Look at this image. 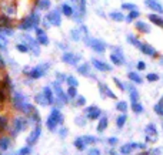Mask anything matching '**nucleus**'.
Instances as JSON below:
<instances>
[{
  "instance_id": "obj_1",
  "label": "nucleus",
  "mask_w": 163,
  "mask_h": 155,
  "mask_svg": "<svg viewBox=\"0 0 163 155\" xmlns=\"http://www.w3.org/2000/svg\"><path fill=\"white\" fill-rule=\"evenodd\" d=\"M39 23H40V17H39V14H37L36 11H32V13L20 23L19 29L27 32V30H30V29H37V27H39Z\"/></svg>"
},
{
  "instance_id": "obj_2",
  "label": "nucleus",
  "mask_w": 163,
  "mask_h": 155,
  "mask_svg": "<svg viewBox=\"0 0 163 155\" xmlns=\"http://www.w3.org/2000/svg\"><path fill=\"white\" fill-rule=\"evenodd\" d=\"M59 124H63V114L60 113V110L53 108L52 113H50V115L47 117L46 125H47V128H49L50 131H55V128H56Z\"/></svg>"
},
{
  "instance_id": "obj_3",
  "label": "nucleus",
  "mask_w": 163,
  "mask_h": 155,
  "mask_svg": "<svg viewBox=\"0 0 163 155\" xmlns=\"http://www.w3.org/2000/svg\"><path fill=\"white\" fill-rule=\"evenodd\" d=\"M26 127H27V120H26V118H22V117H19V118H16V120L13 121V127H12L10 134H12L13 137H16V135H19L20 131L26 130Z\"/></svg>"
},
{
  "instance_id": "obj_4",
  "label": "nucleus",
  "mask_w": 163,
  "mask_h": 155,
  "mask_svg": "<svg viewBox=\"0 0 163 155\" xmlns=\"http://www.w3.org/2000/svg\"><path fill=\"white\" fill-rule=\"evenodd\" d=\"M22 39H23V43L29 46V49L33 51V54H34V56H39V54H40V49H39V41L36 40V39H33V37L27 36V34H26V36H23Z\"/></svg>"
},
{
  "instance_id": "obj_5",
  "label": "nucleus",
  "mask_w": 163,
  "mask_h": 155,
  "mask_svg": "<svg viewBox=\"0 0 163 155\" xmlns=\"http://www.w3.org/2000/svg\"><path fill=\"white\" fill-rule=\"evenodd\" d=\"M86 43H87L96 53H105V51H106V44L102 40H99V39H90V40L86 39Z\"/></svg>"
},
{
  "instance_id": "obj_6",
  "label": "nucleus",
  "mask_w": 163,
  "mask_h": 155,
  "mask_svg": "<svg viewBox=\"0 0 163 155\" xmlns=\"http://www.w3.org/2000/svg\"><path fill=\"white\" fill-rule=\"evenodd\" d=\"M47 22H49L50 24L53 26H60L62 24V19H60V11H59V9H53V10H50L49 13H47Z\"/></svg>"
},
{
  "instance_id": "obj_7",
  "label": "nucleus",
  "mask_w": 163,
  "mask_h": 155,
  "mask_svg": "<svg viewBox=\"0 0 163 155\" xmlns=\"http://www.w3.org/2000/svg\"><path fill=\"white\" fill-rule=\"evenodd\" d=\"M49 68V64H43V65H37V67H34V68H32L30 71H29V75L32 77V78H34V80H37V78H40V77H43L44 75V73H46V70Z\"/></svg>"
},
{
  "instance_id": "obj_8",
  "label": "nucleus",
  "mask_w": 163,
  "mask_h": 155,
  "mask_svg": "<svg viewBox=\"0 0 163 155\" xmlns=\"http://www.w3.org/2000/svg\"><path fill=\"white\" fill-rule=\"evenodd\" d=\"M53 88H55V91H56L57 100L60 101V104H66V103L69 101V97H67V94H66L65 91L62 90L60 83H53Z\"/></svg>"
},
{
  "instance_id": "obj_9",
  "label": "nucleus",
  "mask_w": 163,
  "mask_h": 155,
  "mask_svg": "<svg viewBox=\"0 0 163 155\" xmlns=\"http://www.w3.org/2000/svg\"><path fill=\"white\" fill-rule=\"evenodd\" d=\"M40 134H41V128H40V125L37 124V127L34 128V130L30 132V135L27 137V145H34L36 142H37V139H39V137H40Z\"/></svg>"
},
{
  "instance_id": "obj_10",
  "label": "nucleus",
  "mask_w": 163,
  "mask_h": 155,
  "mask_svg": "<svg viewBox=\"0 0 163 155\" xmlns=\"http://www.w3.org/2000/svg\"><path fill=\"white\" fill-rule=\"evenodd\" d=\"M62 60L65 61L66 64H77V61H80V56H76V54H73V53H70V51H67V53H65L63 56H62Z\"/></svg>"
},
{
  "instance_id": "obj_11",
  "label": "nucleus",
  "mask_w": 163,
  "mask_h": 155,
  "mask_svg": "<svg viewBox=\"0 0 163 155\" xmlns=\"http://www.w3.org/2000/svg\"><path fill=\"white\" fill-rule=\"evenodd\" d=\"M92 64L95 68H98L99 71H112V65H109L105 61H100L98 58H92Z\"/></svg>"
},
{
  "instance_id": "obj_12",
  "label": "nucleus",
  "mask_w": 163,
  "mask_h": 155,
  "mask_svg": "<svg viewBox=\"0 0 163 155\" xmlns=\"http://www.w3.org/2000/svg\"><path fill=\"white\" fill-rule=\"evenodd\" d=\"M102 117V111H100V108H98L96 105H92L87 108V120H98Z\"/></svg>"
},
{
  "instance_id": "obj_13",
  "label": "nucleus",
  "mask_w": 163,
  "mask_h": 155,
  "mask_svg": "<svg viewBox=\"0 0 163 155\" xmlns=\"http://www.w3.org/2000/svg\"><path fill=\"white\" fill-rule=\"evenodd\" d=\"M146 132H147V137H146L147 142H155L156 138H157V132H156V127L153 124H149V125H147Z\"/></svg>"
},
{
  "instance_id": "obj_14",
  "label": "nucleus",
  "mask_w": 163,
  "mask_h": 155,
  "mask_svg": "<svg viewBox=\"0 0 163 155\" xmlns=\"http://www.w3.org/2000/svg\"><path fill=\"white\" fill-rule=\"evenodd\" d=\"M145 4L147 7H150L152 10H155L156 13H162L163 14V6L157 0H145Z\"/></svg>"
},
{
  "instance_id": "obj_15",
  "label": "nucleus",
  "mask_w": 163,
  "mask_h": 155,
  "mask_svg": "<svg viewBox=\"0 0 163 155\" xmlns=\"http://www.w3.org/2000/svg\"><path fill=\"white\" fill-rule=\"evenodd\" d=\"M36 36H37L36 40L39 41V44H43V46H47V44H49V39H47V36H46L44 32H43L41 29H39V27L36 29Z\"/></svg>"
},
{
  "instance_id": "obj_16",
  "label": "nucleus",
  "mask_w": 163,
  "mask_h": 155,
  "mask_svg": "<svg viewBox=\"0 0 163 155\" xmlns=\"http://www.w3.org/2000/svg\"><path fill=\"white\" fill-rule=\"evenodd\" d=\"M140 50H142V53L146 54V56H152V57H156V56H157V51H156L150 44H146V43L140 46Z\"/></svg>"
},
{
  "instance_id": "obj_17",
  "label": "nucleus",
  "mask_w": 163,
  "mask_h": 155,
  "mask_svg": "<svg viewBox=\"0 0 163 155\" xmlns=\"http://www.w3.org/2000/svg\"><path fill=\"white\" fill-rule=\"evenodd\" d=\"M99 88H100V93H102V97L105 98V94H107V97L113 98V100H116V95H114V93L107 85H103L102 83H99Z\"/></svg>"
},
{
  "instance_id": "obj_18",
  "label": "nucleus",
  "mask_w": 163,
  "mask_h": 155,
  "mask_svg": "<svg viewBox=\"0 0 163 155\" xmlns=\"http://www.w3.org/2000/svg\"><path fill=\"white\" fill-rule=\"evenodd\" d=\"M43 94H44V97L47 98V103L49 104H53L55 103V95H53V91L50 87H43V91H41Z\"/></svg>"
},
{
  "instance_id": "obj_19",
  "label": "nucleus",
  "mask_w": 163,
  "mask_h": 155,
  "mask_svg": "<svg viewBox=\"0 0 163 155\" xmlns=\"http://www.w3.org/2000/svg\"><path fill=\"white\" fill-rule=\"evenodd\" d=\"M107 124H109V120H107V117H100V120H99V124H98V132H103V131L107 128Z\"/></svg>"
},
{
  "instance_id": "obj_20",
  "label": "nucleus",
  "mask_w": 163,
  "mask_h": 155,
  "mask_svg": "<svg viewBox=\"0 0 163 155\" xmlns=\"http://www.w3.org/2000/svg\"><path fill=\"white\" fill-rule=\"evenodd\" d=\"M136 29H138V32L145 33V34H149V33H150V27H149L146 23H143V22H136Z\"/></svg>"
},
{
  "instance_id": "obj_21",
  "label": "nucleus",
  "mask_w": 163,
  "mask_h": 155,
  "mask_svg": "<svg viewBox=\"0 0 163 155\" xmlns=\"http://www.w3.org/2000/svg\"><path fill=\"white\" fill-rule=\"evenodd\" d=\"M149 20L152 22V23H155L156 26H159V27H163V19L160 16H157V14H149Z\"/></svg>"
},
{
  "instance_id": "obj_22",
  "label": "nucleus",
  "mask_w": 163,
  "mask_h": 155,
  "mask_svg": "<svg viewBox=\"0 0 163 155\" xmlns=\"http://www.w3.org/2000/svg\"><path fill=\"white\" fill-rule=\"evenodd\" d=\"M127 77H129V80H130V81L136 83V84H142V83H143L142 77H140L138 73H135V71H130V73H127Z\"/></svg>"
},
{
  "instance_id": "obj_23",
  "label": "nucleus",
  "mask_w": 163,
  "mask_h": 155,
  "mask_svg": "<svg viewBox=\"0 0 163 155\" xmlns=\"http://www.w3.org/2000/svg\"><path fill=\"white\" fill-rule=\"evenodd\" d=\"M126 121H127V115H126V113H122V114L116 118V125H117V128H123V125H124Z\"/></svg>"
},
{
  "instance_id": "obj_24",
  "label": "nucleus",
  "mask_w": 163,
  "mask_h": 155,
  "mask_svg": "<svg viewBox=\"0 0 163 155\" xmlns=\"http://www.w3.org/2000/svg\"><path fill=\"white\" fill-rule=\"evenodd\" d=\"M77 71L82 74V75H84V77H90V68L87 64H82L77 67Z\"/></svg>"
},
{
  "instance_id": "obj_25",
  "label": "nucleus",
  "mask_w": 163,
  "mask_h": 155,
  "mask_svg": "<svg viewBox=\"0 0 163 155\" xmlns=\"http://www.w3.org/2000/svg\"><path fill=\"white\" fill-rule=\"evenodd\" d=\"M9 147H10V138L9 137H1L0 138V149L6 151Z\"/></svg>"
},
{
  "instance_id": "obj_26",
  "label": "nucleus",
  "mask_w": 163,
  "mask_h": 155,
  "mask_svg": "<svg viewBox=\"0 0 163 155\" xmlns=\"http://www.w3.org/2000/svg\"><path fill=\"white\" fill-rule=\"evenodd\" d=\"M129 93H130V101H132V103H138V100H139V93H138V90H136L135 87L129 85Z\"/></svg>"
},
{
  "instance_id": "obj_27",
  "label": "nucleus",
  "mask_w": 163,
  "mask_h": 155,
  "mask_svg": "<svg viewBox=\"0 0 163 155\" xmlns=\"http://www.w3.org/2000/svg\"><path fill=\"white\" fill-rule=\"evenodd\" d=\"M62 11H63V14H65V16L72 17V14H73V7H72L70 4L65 3V4L62 6Z\"/></svg>"
},
{
  "instance_id": "obj_28",
  "label": "nucleus",
  "mask_w": 163,
  "mask_h": 155,
  "mask_svg": "<svg viewBox=\"0 0 163 155\" xmlns=\"http://www.w3.org/2000/svg\"><path fill=\"white\" fill-rule=\"evenodd\" d=\"M34 100H36V103L39 104V105H47L49 103H47V98L44 97V94L41 93V94H37L36 97H34Z\"/></svg>"
},
{
  "instance_id": "obj_29",
  "label": "nucleus",
  "mask_w": 163,
  "mask_h": 155,
  "mask_svg": "<svg viewBox=\"0 0 163 155\" xmlns=\"http://www.w3.org/2000/svg\"><path fill=\"white\" fill-rule=\"evenodd\" d=\"M73 144H74V147L77 148L79 151H83V149L86 148V144H84V141H83V138H82V137H77V138L74 139Z\"/></svg>"
},
{
  "instance_id": "obj_30",
  "label": "nucleus",
  "mask_w": 163,
  "mask_h": 155,
  "mask_svg": "<svg viewBox=\"0 0 163 155\" xmlns=\"http://www.w3.org/2000/svg\"><path fill=\"white\" fill-rule=\"evenodd\" d=\"M110 19L114 20V22H123L126 17L123 16L120 11H112V13H110Z\"/></svg>"
},
{
  "instance_id": "obj_31",
  "label": "nucleus",
  "mask_w": 163,
  "mask_h": 155,
  "mask_svg": "<svg viewBox=\"0 0 163 155\" xmlns=\"http://www.w3.org/2000/svg\"><path fill=\"white\" fill-rule=\"evenodd\" d=\"M49 7H50V0H39V3H37L39 10H47Z\"/></svg>"
},
{
  "instance_id": "obj_32",
  "label": "nucleus",
  "mask_w": 163,
  "mask_h": 155,
  "mask_svg": "<svg viewBox=\"0 0 163 155\" xmlns=\"http://www.w3.org/2000/svg\"><path fill=\"white\" fill-rule=\"evenodd\" d=\"M139 16H140V13H139V10H136V9H135V10H130V13L127 14V17H126L124 20H127V23H129V22H132V20H135V19H138Z\"/></svg>"
},
{
  "instance_id": "obj_33",
  "label": "nucleus",
  "mask_w": 163,
  "mask_h": 155,
  "mask_svg": "<svg viewBox=\"0 0 163 155\" xmlns=\"http://www.w3.org/2000/svg\"><path fill=\"white\" fill-rule=\"evenodd\" d=\"M12 20L9 19L6 14H0V27H6V26H10Z\"/></svg>"
},
{
  "instance_id": "obj_34",
  "label": "nucleus",
  "mask_w": 163,
  "mask_h": 155,
  "mask_svg": "<svg viewBox=\"0 0 163 155\" xmlns=\"http://www.w3.org/2000/svg\"><path fill=\"white\" fill-rule=\"evenodd\" d=\"M116 110H119L120 113H127V103L126 101H119L116 104Z\"/></svg>"
},
{
  "instance_id": "obj_35",
  "label": "nucleus",
  "mask_w": 163,
  "mask_h": 155,
  "mask_svg": "<svg viewBox=\"0 0 163 155\" xmlns=\"http://www.w3.org/2000/svg\"><path fill=\"white\" fill-rule=\"evenodd\" d=\"M110 60H112V61H113V64H116V65H123V64H124V60H122V58L119 57L117 54H114V53L110 56Z\"/></svg>"
},
{
  "instance_id": "obj_36",
  "label": "nucleus",
  "mask_w": 163,
  "mask_h": 155,
  "mask_svg": "<svg viewBox=\"0 0 163 155\" xmlns=\"http://www.w3.org/2000/svg\"><path fill=\"white\" fill-rule=\"evenodd\" d=\"M66 83L69 84V87H77V85H79V81L74 78L73 75H69V77H66Z\"/></svg>"
},
{
  "instance_id": "obj_37",
  "label": "nucleus",
  "mask_w": 163,
  "mask_h": 155,
  "mask_svg": "<svg viewBox=\"0 0 163 155\" xmlns=\"http://www.w3.org/2000/svg\"><path fill=\"white\" fill-rule=\"evenodd\" d=\"M132 110H133V113L140 114V113H143V105L140 103H132Z\"/></svg>"
},
{
  "instance_id": "obj_38",
  "label": "nucleus",
  "mask_w": 163,
  "mask_h": 155,
  "mask_svg": "<svg viewBox=\"0 0 163 155\" xmlns=\"http://www.w3.org/2000/svg\"><path fill=\"white\" fill-rule=\"evenodd\" d=\"M82 138H83V141H84L86 145H87V144H95V142H98V138L93 137V135H83Z\"/></svg>"
},
{
  "instance_id": "obj_39",
  "label": "nucleus",
  "mask_w": 163,
  "mask_h": 155,
  "mask_svg": "<svg viewBox=\"0 0 163 155\" xmlns=\"http://www.w3.org/2000/svg\"><path fill=\"white\" fill-rule=\"evenodd\" d=\"M70 36H72V39L74 41H79L80 39H83V34H82L80 30H72L70 32Z\"/></svg>"
},
{
  "instance_id": "obj_40",
  "label": "nucleus",
  "mask_w": 163,
  "mask_h": 155,
  "mask_svg": "<svg viewBox=\"0 0 163 155\" xmlns=\"http://www.w3.org/2000/svg\"><path fill=\"white\" fill-rule=\"evenodd\" d=\"M127 41H129V43H132L133 46H136L138 49H140V46H142V43H140V41H139L138 39L135 37V36H132V34H129V36H127Z\"/></svg>"
},
{
  "instance_id": "obj_41",
  "label": "nucleus",
  "mask_w": 163,
  "mask_h": 155,
  "mask_svg": "<svg viewBox=\"0 0 163 155\" xmlns=\"http://www.w3.org/2000/svg\"><path fill=\"white\" fill-rule=\"evenodd\" d=\"M6 47H7V39H6V36L3 33L0 32V49L6 50Z\"/></svg>"
},
{
  "instance_id": "obj_42",
  "label": "nucleus",
  "mask_w": 163,
  "mask_h": 155,
  "mask_svg": "<svg viewBox=\"0 0 163 155\" xmlns=\"http://www.w3.org/2000/svg\"><path fill=\"white\" fill-rule=\"evenodd\" d=\"M67 97L69 98H76L77 97V87H69V90H67Z\"/></svg>"
},
{
  "instance_id": "obj_43",
  "label": "nucleus",
  "mask_w": 163,
  "mask_h": 155,
  "mask_svg": "<svg viewBox=\"0 0 163 155\" xmlns=\"http://www.w3.org/2000/svg\"><path fill=\"white\" fill-rule=\"evenodd\" d=\"M132 145L130 144H124V145H122V148H120V152H122L123 155H129L132 152Z\"/></svg>"
},
{
  "instance_id": "obj_44",
  "label": "nucleus",
  "mask_w": 163,
  "mask_h": 155,
  "mask_svg": "<svg viewBox=\"0 0 163 155\" xmlns=\"http://www.w3.org/2000/svg\"><path fill=\"white\" fill-rule=\"evenodd\" d=\"M30 115H32V121H33V123H37V124L40 123V114L37 113V110H36V108H34L32 113H30Z\"/></svg>"
},
{
  "instance_id": "obj_45",
  "label": "nucleus",
  "mask_w": 163,
  "mask_h": 155,
  "mask_svg": "<svg viewBox=\"0 0 163 155\" xmlns=\"http://www.w3.org/2000/svg\"><path fill=\"white\" fill-rule=\"evenodd\" d=\"M16 49L20 51V53H29V46L27 44H25V43H22V44H17L16 46Z\"/></svg>"
},
{
  "instance_id": "obj_46",
  "label": "nucleus",
  "mask_w": 163,
  "mask_h": 155,
  "mask_svg": "<svg viewBox=\"0 0 163 155\" xmlns=\"http://www.w3.org/2000/svg\"><path fill=\"white\" fill-rule=\"evenodd\" d=\"M30 152H32V148H30V145H27V147L20 148V151H19V155H29Z\"/></svg>"
},
{
  "instance_id": "obj_47",
  "label": "nucleus",
  "mask_w": 163,
  "mask_h": 155,
  "mask_svg": "<svg viewBox=\"0 0 163 155\" xmlns=\"http://www.w3.org/2000/svg\"><path fill=\"white\" fill-rule=\"evenodd\" d=\"M146 78H147V81H157L159 80V75L155 73H149L146 75Z\"/></svg>"
},
{
  "instance_id": "obj_48",
  "label": "nucleus",
  "mask_w": 163,
  "mask_h": 155,
  "mask_svg": "<svg viewBox=\"0 0 163 155\" xmlns=\"http://www.w3.org/2000/svg\"><path fill=\"white\" fill-rule=\"evenodd\" d=\"M74 123L77 124L79 127H84V125H86V120H84L83 117H77V118L74 120Z\"/></svg>"
},
{
  "instance_id": "obj_49",
  "label": "nucleus",
  "mask_w": 163,
  "mask_h": 155,
  "mask_svg": "<svg viewBox=\"0 0 163 155\" xmlns=\"http://www.w3.org/2000/svg\"><path fill=\"white\" fill-rule=\"evenodd\" d=\"M122 9H124V10H135V9H136V6H135L133 3H123Z\"/></svg>"
},
{
  "instance_id": "obj_50",
  "label": "nucleus",
  "mask_w": 163,
  "mask_h": 155,
  "mask_svg": "<svg viewBox=\"0 0 163 155\" xmlns=\"http://www.w3.org/2000/svg\"><path fill=\"white\" fill-rule=\"evenodd\" d=\"M6 124H7V118L1 115V117H0V130H1V131H3L4 127H6Z\"/></svg>"
},
{
  "instance_id": "obj_51",
  "label": "nucleus",
  "mask_w": 163,
  "mask_h": 155,
  "mask_svg": "<svg viewBox=\"0 0 163 155\" xmlns=\"http://www.w3.org/2000/svg\"><path fill=\"white\" fill-rule=\"evenodd\" d=\"M113 81H114V84H116V85L119 87V90H122V91H124V90H126V87H124V85H123L122 83H120V80H117V78L114 77V78H113Z\"/></svg>"
},
{
  "instance_id": "obj_52",
  "label": "nucleus",
  "mask_w": 163,
  "mask_h": 155,
  "mask_svg": "<svg viewBox=\"0 0 163 155\" xmlns=\"http://www.w3.org/2000/svg\"><path fill=\"white\" fill-rule=\"evenodd\" d=\"M79 107H83L84 104H86V98L84 97H77V103H76Z\"/></svg>"
},
{
  "instance_id": "obj_53",
  "label": "nucleus",
  "mask_w": 163,
  "mask_h": 155,
  "mask_svg": "<svg viewBox=\"0 0 163 155\" xmlns=\"http://www.w3.org/2000/svg\"><path fill=\"white\" fill-rule=\"evenodd\" d=\"M87 155H100V151H99L98 148H90L89 154H87Z\"/></svg>"
},
{
  "instance_id": "obj_54",
  "label": "nucleus",
  "mask_w": 163,
  "mask_h": 155,
  "mask_svg": "<svg viewBox=\"0 0 163 155\" xmlns=\"http://www.w3.org/2000/svg\"><path fill=\"white\" fill-rule=\"evenodd\" d=\"M155 113L159 115H163V107H160L159 104L157 105H155Z\"/></svg>"
},
{
  "instance_id": "obj_55",
  "label": "nucleus",
  "mask_w": 163,
  "mask_h": 155,
  "mask_svg": "<svg viewBox=\"0 0 163 155\" xmlns=\"http://www.w3.org/2000/svg\"><path fill=\"white\" fill-rule=\"evenodd\" d=\"M114 54H117V56H119V57L122 58V60H124V56H123L122 50L119 49V47H117V49H114Z\"/></svg>"
},
{
  "instance_id": "obj_56",
  "label": "nucleus",
  "mask_w": 163,
  "mask_h": 155,
  "mask_svg": "<svg viewBox=\"0 0 163 155\" xmlns=\"http://www.w3.org/2000/svg\"><path fill=\"white\" fill-rule=\"evenodd\" d=\"M136 67H138V70H145V68H146V64H145L143 61H139L138 64H136Z\"/></svg>"
},
{
  "instance_id": "obj_57",
  "label": "nucleus",
  "mask_w": 163,
  "mask_h": 155,
  "mask_svg": "<svg viewBox=\"0 0 163 155\" xmlns=\"http://www.w3.org/2000/svg\"><path fill=\"white\" fill-rule=\"evenodd\" d=\"M117 141H119V139L116 138V137H110V138H109V144H110V145H116Z\"/></svg>"
},
{
  "instance_id": "obj_58",
  "label": "nucleus",
  "mask_w": 163,
  "mask_h": 155,
  "mask_svg": "<svg viewBox=\"0 0 163 155\" xmlns=\"http://www.w3.org/2000/svg\"><path fill=\"white\" fill-rule=\"evenodd\" d=\"M56 77H57V80H59V83L62 81V80H66V77H65V75H63L62 73H57V74H56Z\"/></svg>"
},
{
  "instance_id": "obj_59",
  "label": "nucleus",
  "mask_w": 163,
  "mask_h": 155,
  "mask_svg": "<svg viewBox=\"0 0 163 155\" xmlns=\"http://www.w3.org/2000/svg\"><path fill=\"white\" fill-rule=\"evenodd\" d=\"M6 67V63H4V60L3 58L0 57V68H4Z\"/></svg>"
},
{
  "instance_id": "obj_60",
  "label": "nucleus",
  "mask_w": 163,
  "mask_h": 155,
  "mask_svg": "<svg viewBox=\"0 0 163 155\" xmlns=\"http://www.w3.org/2000/svg\"><path fill=\"white\" fill-rule=\"evenodd\" d=\"M66 134H67V130H66V128H62V130H60V135H62V137H65Z\"/></svg>"
},
{
  "instance_id": "obj_61",
  "label": "nucleus",
  "mask_w": 163,
  "mask_h": 155,
  "mask_svg": "<svg viewBox=\"0 0 163 155\" xmlns=\"http://www.w3.org/2000/svg\"><path fill=\"white\" fill-rule=\"evenodd\" d=\"M4 100V94H3V91H0V101H3Z\"/></svg>"
},
{
  "instance_id": "obj_62",
  "label": "nucleus",
  "mask_w": 163,
  "mask_h": 155,
  "mask_svg": "<svg viewBox=\"0 0 163 155\" xmlns=\"http://www.w3.org/2000/svg\"><path fill=\"white\" fill-rule=\"evenodd\" d=\"M159 105H160V107H163V97L160 98V101H159Z\"/></svg>"
}]
</instances>
